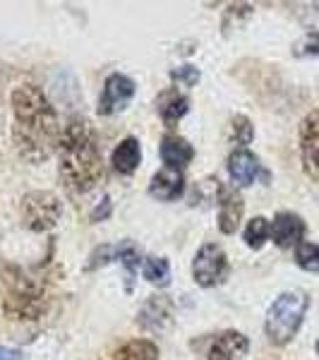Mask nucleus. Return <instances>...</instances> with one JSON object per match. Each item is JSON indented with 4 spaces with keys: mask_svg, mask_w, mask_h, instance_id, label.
Listing matches in <instances>:
<instances>
[{
    "mask_svg": "<svg viewBox=\"0 0 319 360\" xmlns=\"http://www.w3.org/2000/svg\"><path fill=\"white\" fill-rule=\"evenodd\" d=\"M13 144L29 164H44L58 152L60 127L56 108L37 84H20L13 91Z\"/></svg>",
    "mask_w": 319,
    "mask_h": 360,
    "instance_id": "f257e3e1",
    "label": "nucleus"
},
{
    "mask_svg": "<svg viewBox=\"0 0 319 360\" xmlns=\"http://www.w3.org/2000/svg\"><path fill=\"white\" fill-rule=\"evenodd\" d=\"M60 178L72 195L94 190L103 178V161L98 152L96 132L84 118H70L58 142Z\"/></svg>",
    "mask_w": 319,
    "mask_h": 360,
    "instance_id": "f03ea898",
    "label": "nucleus"
},
{
    "mask_svg": "<svg viewBox=\"0 0 319 360\" xmlns=\"http://www.w3.org/2000/svg\"><path fill=\"white\" fill-rule=\"evenodd\" d=\"M48 307V291L41 278L27 274L22 269H10L5 276L3 310L10 319L32 322L39 319Z\"/></svg>",
    "mask_w": 319,
    "mask_h": 360,
    "instance_id": "7ed1b4c3",
    "label": "nucleus"
},
{
    "mask_svg": "<svg viewBox=\"0 0 319 360\" xmlns=\"http://www.w3.org/2000/svg\"><path fill=\"white\" fill-rule=\"evenodd\" d=\"M310 307V298L300 291L281 293L266 310L264 332L274 346H286L293 341V336L300 332Z\"/></svg>",
    "mask_w": 319,
    "mask_h": 360,
    "instance_id": "20e7f679",
    "label": "nucleus"
},
{
    "mask_svg": "<svg viewBox=\"0 0 319 360\" xmlns=\"http://www.w3.org/2000/svg\"><path fill=\"white\" fill-rule=\"evenodd\" d=\"M60 214L63 202L58 200V195L48 193V190H32V193L22 197V224L29 231H34V233H46V231L56 229V224L60 221Z\"/></svg>",
    "mask_w": 319,
    "mask_h": 360,
    "instance_id": "39448f33",
    "label": "nucleus"
},
{
    "mask_svg": "<svg viewBox=\"0 0 319 360\" xmlns=\"http://www.w3.org/2000/svg\"><path fill=\"white\" fill-rule=\"evenodd\" d=\"M226 276H228V257H226L223 248L219 243H204L193 259V278L197 286L214 288L223 283Z\"/></svg>",
    "mask_w": 319,
    "mask_h": 360,
    "instance_id": "423d86ee",
    "label": "nucleus"
},
{
    "mask_svg": "<svg viewBox=\"0 0 319 360\" xmlns=\"http://www.w3.org/2000/svg\"><path fill=\"white\" fill-rule=\"evenodd\" d=\"M137 86L127 75L123 72H113L108 75L106 84H103L101 98H98V113L101 115H115L120 111H125V106L132 101Z\"/></svg>",
    "mask_w": 319,
    "mask_h": 360,
    "instance_id": "0eeeda50",
    "label": "nucleus"
},
{
    "mask_svg": "<svg viewBox=\"0 0 319 360\" xmlns=\"http://www.w3.org/2000/svg\"><path fill=\"white\" fill-rule=\"evenodd\" d=\"M300 161L312 180H319V111H310L300 123Z\"/></svg>",
    "mask_w": 319,
    "mask_h": 360,
    "instance_id": "6e6552de",
    "label": "nucleus"
},
{
    "mask_svg": "<svg viewBox=\"0 0 319 360\" xmlns=\"http://www.w3.org/2000/svg\"><path fill=\"white\" fill-rule=\"evenodd\" d=\"M245 214L242 195L230 185H219V231L223 236H233Z\"/></svg>",
    "mask_w": 319,
    "mask_h": 360,
    "instance_id": "1a4fd4ad",
    "label": "nucleus"
},
{
    "mask_svg": "<svg viewBox=\"0 0 319 360\" xmlns=\"http://www.w3.org/2000/svg\"><path fill=\"white\" fill-rule=\"evenodd\" d=\"M228 173L237 188H250L257 178L269 180V171H264L259 159L247 149H235L228 156Z\"/></svg>",
    "mask_w": 319,
    "mask_h": 360,
    "instance_id": "9d476101",
    "label": "nucleus"
},
{
    "mask_svg": "<svg viewBox=\"0 0 319 360\" xmlns=\"http://www.w3.org/2000/svg\"><path fill=\"white\" fill-rule=\"evenodd\" d=\"M307 226L298 214L293 212H278L271 221V240L276 243L278 248H298L305 238Z\"/></svg>",
    "mask_w": 319,
    "mask_h": 360,
    "instance_id": "9b49d317",
    "label": "nucleus"
},
{
    "mask_svg": "<svg viewBox=\"0 0 319 360\" xmlns=\"http://www.w3.org/2000/svg\"><path fill=\"white\" fill-rule=\"evenodd\" d=\"M247 351H250L247 336L235 332V329H228V332H221L211 341L207 360H240Z\"/></svg>",
    "mask_w": 319,
    "mask_h": 360,
    "instance_id": "f8f14e48",
    "label": "nucleus"
},
{
    "mask_svg": "<svg viewBox=\"0 0 319 360\" xmlns=\"http://www.w3.org/2000/svg\"><path fill=\"white\" fill-rule=\"evenodd\" d=\"M173 319V305L168 303L166 295H152V300H147L144 307L139 310L137 322L147 332H164Z\"/></svg>",
    "mask_w": 319,
    "mask_h": 360,
    "instance_id": "ddd939ff",
    "label": "nucleus"
},
{
    "mask_svg": "<svg viewBox=\"0 0 319 360\" xmlns=\"http://www.w3.org/2000/svg\"><path fill=\"white\" fill-rule=\"evenodd\" d=\"M183 193H185V176H183V171H176V168L164 166L152 178V183H149V195L159 202L181 200Z\"/></svg>",
    "mask_w": 319,
    "mask_h": 360,
    "instance_id": "4468645a",
    "label": "nucleus"
},
{
    "mask_svg": "<svg viewBox=\"0 0 319 360\" xmlns=\"http://www.w3.org/2000/svg\"><path fill=\"white\" fill-rule=\"evenodd\" d=\"M159 154H161V161L166 164V168L183 171V168L195 159V147L188 142V139H183L178 135H166L161 139Z\"/></svg>",
    "mask_w": 319,
    "mask_h": 360,
    "instance_id": "2eb2a0df",
    "label": "nucleus"
},
{
    "mask_svg": "<svg viewBox=\"0 0 319 360\" xmlns=\"http://www.w3.org/2000/svg\"><path fill=\"white\" fill-rule=\"evenodd\" d=\"M142 164V147H139L137 137H125L118 147L113 149L111 166L118 176H132Z\"/></svg>",
    "mask_w": 319,
    "mask_h": 360,
    "instance_id": "dca6fc26",
    "label": "nucleus"
},
{
    "mask_svg": "<svg viewBox=\"0 0 319 360\" xmlns=\"http://www.w3.org/2000/svg\"><path fill=\"white\" fill-rule=\"evenodd\" d=\"M156 111H159L161 120H164L168 127H173V125L181 123L185 115H188L190 98L178 89H168L156 98Z\"/></svg>",
    "mask_w": 319,
    "mask_h": 360,
    "instance_id": "f3484780",
    "label": "nucleus"
},
{
    "mask_svg": "<svg viewBox=\"0 0 319 360\" xmlns=\"http://www.w3.org/2000/svg\"><path fill=\"white\" fill-rule=\"evenodd\" d=\"M113 259H118L125 269V288L132 291L135 288V276L137 269L142 264V257H139V250L132 245V243H120V245H113Z\"/></svg>",
    "mask_w": 319,
    "mask_h": 360,
    "instance_id": "a211bd4d",
    "label": "nucleus"
},
{
    "mask_svg": "<svg viewBox=\"0 0 319 360\" xmlns=\"http://www.w3.org/2000/svg\"><path fill=\"white\" fill-rule=\"evenodd\" d=\"M113 360H159V346L149 339L125 341V344L113 353Z\"/></svg>",
    "mask_w": 319,
    "mask_h": 360,
    "instance_id": "6ab92c4d",
    "label": "nucleus"
},
{
    "mask_svg": "<svg viewBox=\"0 0 319 360\" xmlns=\"http://www.w3.org/2000/svg\"><path fill=\"white\" fill-rule=\"evenodd\" d=\"M142 274L154 286H166L171 281V264L164 257H147L142 259Z\"/></svg>",
    "mask_w": 319,
    "mask_h": 360,
    "instance_id": "aec40b11",
    "label": "nucleus"
},
{
    "mask_svg": "<svg viewBox=\"0 0 319 360\" xmlns=\"http://www.w3.org/2000/svg\"><path fill=\"white\" fill-rule=\"evenodd\" d=\"M242 238L252 250H259L266 240H271V221H266L264 217H252L245 226Z\"/></svg>",
    "mask_w": 319,
    "mask_h": 360,
    "instance_id": "412c9836",
    "label": "nucleus"
},
{
    "mask_svg": "<svg viewBox=\"0 0 319 360\" xmlns=\"http://www.w3.org/2000/svg\"><path fill=\"white\" fill-rule=\"evenodd\" d=\"M230 139L237 149H245L254 139V125L247 115H233L230 120Z\"/></svg>",
    "mask_w": 319,
    "mask_h": 360,
    "instance_id": "4be33fe9",
    "label": "nucleus"
},
{
    "mask_svg": "<svg viewBox=\"0 0 319 360\" xmlns=\"http://www.w3.org/2000/svg\"><path fill=\"white\" fill-rule=\"evenodd\" d=\"M295 264L305 271L319 274V245L317 243H307V240L300 243V245L295 248Z\"/></svg>",
    "mask_w": 319,
    "mask_h": 360,
    "instance_id": "5701e85b",
    "label": "nucleus"
},
{
    "mask_svg": "<svg viewBox=\"0 0 319 360\" xmlns=\"http://www.w3.org/2000/svg\"><path fill=\"white\" fill-rule=\"evenodd\" d=\"M293 53L298 58H319V32H310L293 46Z\"/></svg>",
    "mask_w": 319,
    "mask_h": 360,
    "instance_id": "b1692460",
    "label": "nucleus"
},
{
    "mask_svg": "<svg viewBox=\"0 0 319 360\" xmlns=\"http://www.w3.org/2000/svg\"><path fill=\"white\" fill-rule=\"evenodd\" d=\"M171 79L183 86H195V84H200L202 72H200V68H195V65H181V68L171 70Z\"/></svg>",
    "mask_w": 319,
    "mask_h": 360,
    "instance_id": "393cba45",
    "label": "nucleus"
},
{
    "mask_svg": "<svg viewBox=\"0 0 319 360\" xmlns=\"http://www.w3.org/2000/svg\"><path fill=\"white\" fill-rule=\"evenodd\" d=\"M108 214H111V200H108V197H103L98 209H94V214H91V219H94V221H103Z\"/></svg>",
    "mask_w": 319,
    "mask_h": 360,
    "instance_id": "a878e982",
    "label": "nucleus"
},
{
    "mask_svg": "<svg viewBox=\"0 0 319 360\" xmlns=\"http://www.w3.org/2000/svg\"><path fill=\"white\" fill-rule=\"evenodd\" d=\"M0 360H22V353L17 348L0 346Z\"/></svg>",
    "mask_w": 319,
    "mask_h": 360,
    "instance_id": "bb28decb",
    "label": "nucleus"
},
{
    "mask_svg": "<svg viewBox=\"0 0 319 360\" xmlns=\"http://www.w3.org/2000/svg\"><path fill=\"white\" fill-rule=\"evenodd\" d=\"M0 96H3V79H0Z\"/></svg>",
    "mask_w": 319,
    "mask_h": 360,
    "instance_id": "cd10ccee",
    "label": "nucleus"
},
{
    "mask_svg": "<svg viewBox=\"0 0 319 360\" xmlns=\"http://www.w3.org/2000/svg\"><path fill=\"white\" fill-rule=\"evenodd\" d=\"M315 348H317V353H319V341H317V346H315Z\"/></svg>",
    "mask_w": 319,
    "mask_h": 360,
    "instance_id": "c85d7f7f",
    "label": "nucleus"
}]
</instances>
